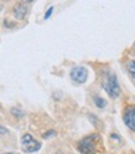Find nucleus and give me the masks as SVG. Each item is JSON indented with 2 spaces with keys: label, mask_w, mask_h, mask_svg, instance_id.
I'll return each instance as SVG.
<instances>
[{
  "label": "nucleus",
  "mask_w": 135,
  "mask_h": 154,
  "mask_svg": "<svg viewBox=\"0 0 135 154\" xmlns=\"http://www.w3.org/2000/svg\"><path fill=\"white\" fill-rule=\"evenodd\" d=\"M100 139V136L97 133L89 134L77 143V149L81 154H95L99 150Z\"/></svg>",
  "instance_id": "nucleus-1"
},
{
  "label": "nucleus",
  "mask_w": 135,
  "mask_h": 154,
  "mask_svg": "<svg viewBox=\"0 0 135 154\" xmlns=\"http://www.w3.org/2000/svg\"><path fill=\"white\" fill-rule=\"evenodd\" d=\"M102 86H103L104 91L107 92V94L113 100L118 98V96L120 94V86H119L117 76L114 73H110V72L105 73L103 77V81H102Z\"/></svg>",
  "instance_id": "nucleus-2"
},
{
  "label": "nucleus",
  "mask_w": 135,
  "mask_h": 154,
  "mask_svg": "<svg viewBox=\"0 0 135 154\" xmlns=\"http://www.w3.org/2000/svg\"><path fill=\"white\" fill-rule=\"evenodd\" d=\"M21 149L25 153H35L41 149V143L36 140L31 134L26 133L21 137Z\"/></svg>",
  "instance_id": "nucleus-3"
},
{
  "label": "nucleus",
  "mask_w": 135,
  "mask_h": 154,
  "mask_svg": "<svg viewBox=\"0 0 135 154\" xmlns=\"http://www.w3.org/2000/svg\"><path fill=\"white\" fill-rule=\"evenodd\" d=\"M70 77L73 82L82 85L87 81V79H88V70H87L84 66H76L71 70Z\"/></svg>",
  "instance_id": "nucleus-4"
},
{
  "label": "nucleus",
  "mask_w": 135,
  "mask_h": 154,
  "mask_svg": "<svg viewBox=\"0 0 135 154\" xmlns=\"http://www.w3.org/2000/svg\"><path fill=\"white\" fill-rule=\"evenodd\" d=\"M123 122L131 132H135V106H129L123 113Z\"/></svg>",
  "instance_id": "nucleus-5"
},
{
  "label": "nucleus",
  "mask_w": 135,
  "mask_h": 154,
  "mask_svg": "<svg viewBox=\"0 0 135 154\" xmlns=\"http://www.w3.org/2000/svg\"><path fill=\"white\" fill-rule=\"evenodd\" d=\"M27 14V6L25 4H21L19 3L14 6V16L16 19H19V20H22V19H25Z\"/></svg>",
  "instance_id": "nucleus-6"
},
{
  "label": "nucleus",
  "mask_w": 135,
  "mask_h": 154,
  "mask_svg": "<svg viewBox=\"0 0 135 154\" xmlns=\"http://www.w3.org/2000/svg\"><path fill=\"white\" fill-rule=\"evenodd\" d=\"M127 70H128L129 76L131 77L133 80H135V60H131V61L128 62V65H127Z\"/></svg>",
  "instance_id": "nucleus-7"
},
{
  "label": "nucleus",
  "mask_w": 135,
  "mask_h": 154,
  "mask_svg": "<svg viewBox=\"0 0 135 154\" xmlns=\"http://www.w3.org/2000/svg\"><path fill=\"white\" fill-rule=\"evenodd\" d=\"M93 101H94V104L97 106L98 108H100V109L104 108L105 106H107V101H105L104 98H102V97H99V96H95Z\"/></svg>",
  "instance_id": "nucleus-8"
},
{
  "label": "nucleus",
  "mask_w": 135,
  "mask_h": 154,
  "mask_svg": "<svg viewBox=\"0 0 135 154\" xmlns=\"http://www.w3.org/2000/svg\"><path fill=\"white\" fill-rule=\"evenodd\" d=\"M53 14V6H50L49 9L46 10V13H45V16H44V19L45 20H47V19H50V16Z\"/></svg>",
  "instance_id": "nucleus-9"
},
{
  "label": "nucleus",
  "mask_w": 135,
  "mask_h": 154,
  "mask_svg": "<svg viewBox=\"0 0 135 154\" xmlns=\"http://www.w3.org/2000/svg\"><path fill=\"white\" fill-rule=\"evenodd\" d=\"M50 136H55V131H49V132H47L45 136H44V138H47V137H50Z\"/></svg>",
  "instance_id": "nucleus-10"
},
{
  "label": "nucleus",
  "mask_w": 135,
  "mask_h": 154,
  "mask_svg": "<svg viewBox=\"0 0 135 154\" xmlns=\"http://www.w3.org/2000/svg\"><path fill=\"white\" fill-rule=\"evenodd\" d=\"M0 133H6V129L4 127H0Z\"/></svg>",
  "instance_id": "nucleus-11"
},
{
  "label": "nucleus",
  "mask_w": 135,
  "mask_h": 154,
  "mask_svg": "<svg viewBox=\"0 0 135 154\" xmlns=\"http://www.w3.org/2000/svg\"><path fill=\"white\" fill-rule=\"evenodd\" d=\"M4 154H19V153H14L13 152V153H4Z\"/></svg>",
  "instance_id": "nucleus-12"
},
{
  "label": "nucleus",
  "mask_w": 135,
  "mask_h": 154,
  "mask_svg": "<svg viewBox=\"0 0 135 154\" xmlns=\"http://www.w3.org/2000/svg\"><path fill=\"white\" fill-rule=\"evenodd\" d=\"M24 2H26V3H30V2H32V0H24Z\"/></svg>",
  "instance_id": "nucleus-13"
},
{
  "label": "nucleus",
  "mask_w": 135,
  "mask_h": 154,
  "mask_svg": "<svg viewBox=\"0 0 135 154\" xmlns=\"http://www.w3.org/2000/svg\"><path fill=\"white\" fill-rule=\"evenodd\" d=\"M133 49H134V51H135V42H134V45H133Z\"/></svg>",
  "instance_id": "nucleus-14"
}]
</instances>
